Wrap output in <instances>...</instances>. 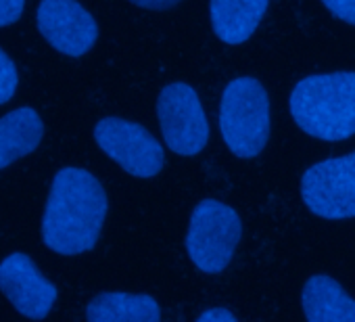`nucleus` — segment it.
<instances>
[{
  "mask_svg": "<svg viewBox=\"0 0 355 322\" xmlns=\"http://www.w3.org/2000/svg\"><path fill=\"white\" fill-rule=\"evenodd\" d=\"M86 318L92 322H159L161 307L150 295L109 291L88 301Z\"/></svg>",
  "mask_w": 355,
  "mask_h": 322,
  "instance_id": "nucleus-13",
  "label": "nucleus"
},
{
  "mask_svg": "<svg viewBox=\"0 0 355 322\" xmlns=\"http://www.w3.org/2000/svg\"><path fill=\"white\" fill-rule=\"evenodd\" d=\"M243 224L234 207L218 199H203L191 216L187 251L205 274L224 272L241 243Z\"/></svg>",
  "mask_w": 355,
  "mask_h": 322,
  "instance_id": "nucleus-4",
  "label": "nucleus"
},
{
  "mask_svg": "<svg viewBox=\"0 0 355 322\" xmlns=\"http://www.w3.org/2000/svg\"><path fill=\"white\" fill-rule=\"evenodd\" d=\"M270 96L255 78L232 80L220 103V130L228 149L241 157H257L270 138Z\"/></svg>",
  "mask_w": 355,
  "mask_h": 322,
  "instance_id": "nucleus-3",
  "label": "nucleus"
},
{
  "mask_svg": "<svg viewBox=\"0 0 355 322\" xmlns=\"http://www.w3.org/2000/svg\"><path fill=\"white\" fill-rule=\"evenodd\" d=\"M322 3L336 19L355 26V0H322Z\"/></svg>",
  "mask_w": 355,
  "mask_h": 322,
  "instance_id": "nucleus-15",
  "label": "nucleus"
},
{
  "mask_svg": "<svg viewBox=\"0 0 355 322\" xmlns=\"http://www.w3.org/2000/svg\"><path fill=\"white\" fill-rule=\"evenodd\" d=\"M0 291L26 318H46L55 307L59 289L42 276L28 253L15 251L0 262Z\"/></svg>",
  "mask_w": 355,
  "mask_h": 322,
  "instance_id": "nucleus-9",
  "label": "nucleus"
},
{
  "mask_svg": "<svg viewBox=\"0 0 355 322\" xmlns=\"http://www.w3.org/2000/svg\"><path fill=\"white\" fill-rule=\"evenodd\" d=\"M301 307L311 322H355V299L326 274L307 278L301 289Z\"/></svg>",
  "mask_w": 355,
  "mask_h": 322,
  "instance_id": "nucleus-10",
  "label": "nucleus"
},
{
  "mask_svg": "<svg viewBox=\"0 0 355 322\" xmlns=\"http://www.w3.org/2000/svg\"><path fill=\"white\" fill-rule=\"evenodd\" d=\"M26 9V0H0V28L15 24Z\"/></svg>",
  "mask_w": 355,
  "mask_h": 322,
  "instance_id": "nucleus-16",
  "label": "nucleus"
},
{
  "mask_svg": "<svg viewBox=\"0 0 355 322\" xmlns=\"http://www.w3.org/2000/svg\"><path fill=\"white\" fill-rule=\"evenodd\" d=\"M301 199L324 220L355 218V153L318 161L301 176Z\"/></svg>",
  "mask_w": 355,
  "mask_h": 322,
  "instance_id": "nucleus-6",
  "label": "nucleus"
},
{
  "mask_svg": "<svg viewBox=\"0 0 355 322\" xmlns=\"http://www.w3.org/2000/svg\"><path fill=\"white\" fill-rule=\"evenodd\" d=\"M270 0H211L209 13L216 36L226 44L247 42L259 28Z\"/></svg>",
  "mask_w": 355,
  "mask_h": 322,
  "instance_id": "nucleus-12",
  "label": "nucleus"
},
{
  "mask_svg": "<svg viewBox=\"0 0 355 322\" xmlns=\"http://www.w3.org/2000/svg\"><path fill=\"white\" fill-rule=\"evenodd\" d=\"M291 115L309 136L338 142L355 134V71L307 76L291 92Z\"/></svg>",
  "mask_w": 355,
  "mask_h": 322,
  "instance_id": "nucleus-2",
  "label": "nucleus"
},
{
  "mask_svg": "<svg viewBox=\"0 0 355 322\" xmlns=\"http://www.w3.org/2000/svg\"><path fill=\"white\" fill-rule=\"evenodd\" d=\"M44 121L34 107H19L0 117V170L34 153L44 138Z\"/></svg>",
  "mask_w": 355,
  "mask_h": 322,
  "instance_id": "nucleus-11",
  "label": "nucleus"
},
{
  "mask_svg": "<svg viewBox=\"0 0 355 322\" xmlns=\"http://www.w3.org/2000/svg\"><path fill=\"white\" fill-rule=\"evenodd\" d=\"M107 193L84 168H61L51 185L42 216V241L59 255L90 251L107 218Z\"/></svg>",
  "mask_w": 355,
  "mask_h": 322,
  "instance_id": "nucleus-1",
  "label": "nucleus"
},
{
  "mask_svg": "<svg viewBox=\"0 0 355 322\" xmlns=\"http://www.w3.org/2000/svg\"><path fill=\"white\" fill-rule=\"evenodd\" d=\"M19 86V74L13 63V59L0 49V105L9 103L17 94Z\"/></svg>",
  "mask_w": 355,
  "mask_h": 322,
  "instance_id": "nucleus-14",
  "label": "nucleus"
},
{
  "mask_svg": "<svg viewBox=\"0 0 355 322\" xmlns=\"http://www.w3.org/2000/svg\"><path fill=\"white\" fill-rule=\"evenodd\" d=\"M98 149L136 178H153L165 166L161 142L140 124L123 117H105L94 126Z\"/></svg>",
  "mask_w": 355,
  "mask_h": 322,
  "instance_id": "nucleus-7",
  "label": "nucleus"
},
{
  "mask_svg": "<svg viewBox=\"0 0 355 322\" xmlns=\"http://www.w3.org/2000/svg\"><path fill=\"white\" fill-rule=\"evenodd\" d=\"M38 32L67 57H84L98 40V24L80 0H40Z\"/></svg>",
  "mask_w": 355,
  "mask_h": 322,
  "instance_id": "nucleus-8",
  "label": "nucleus"
},
{
  "mask_svg": "<svg viewBox=\"0 0 355 322\" xmlns=\"http://www.w3.org/2000/svg\"><path fill=\"white\" fill-rule=\"evenodd\" d=\"M197 320H201V322L203 320H214V322L226 320V322H234L236 320V314H232L230 310H224V307H209V310L201 312Z\"/></svg>",
  "mask_w": 355,
  "mask_h": 322,
  "instance_id": "nucleus-17",
  "label": "nucleus"
},
{
  "mask_svg": "<svg viewBox=\"0 0 355 322\" xmlns=\"http://www.w3.org/2000/svg\"><path fill=\"white\" fill-rule=\"evenodd\" d=\"M165 144L182 157L199 155L209 140V121L197 90L187 82L167 84L157 99Z\"/></svg>",
  "mask_w": 355,
  "mask_h": 322,
  "instance_id": "nucleus-5",
  "label": "nucleus"
},
{
  "mask_svg": "<svg viewBox=\"0 0 355 322\" xmlns=\"http://www.w3.org/2000/svg\"><path fill=\"white\" fill-rule=\"evenodd\" d=\"M132 5L140 7V9H148V11H159V9H169L173 5H178L180 0H130Z\"/></svg>",
  "mask_w": 355,
  "mask_h": 322,
  "instance_id": "nucleus-18",
  "label": "nucleus"
}]
</instances>
